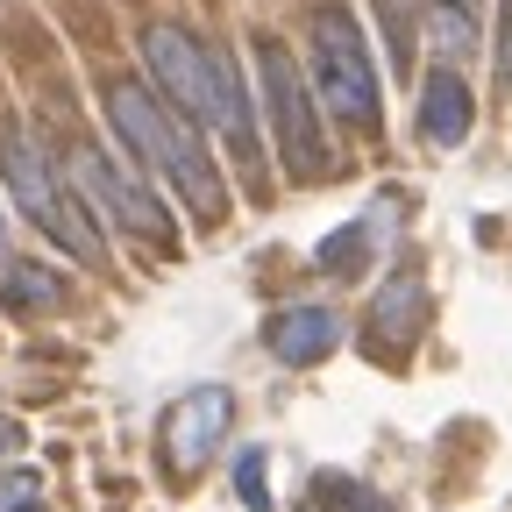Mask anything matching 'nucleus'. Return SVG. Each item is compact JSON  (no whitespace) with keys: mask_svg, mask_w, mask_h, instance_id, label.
Here are the masks:
<instances>
[{"mask_svg":"<svg viewBox=\"0 0 512 512\" xmlns=\"http://www.w3.org/2000/svg\"><path fill=\"white\" fill-rule=\"evenodd\" d=\"M107 128H114V143H121L128 157H143V164H150L157 178H171L207 221H221V178H214L200 136H192V121H185L171 100H157V93L136 86V79H114V86H107Z\"/></svg>","mask_w":512,"mask_h":512,"instance_id":"f257e3e1","label":"nucleus"},{"mask_svg":"<svg viewBox=\"0 0 512 512\" xmlns=\"http://www.w3.org/2000/svg\"><path fill=\"white\" fill-rule=\"evenodd\" d=\"M0 171H8L15 207H22L50 242H64V256H79V264H93V271L107 264V242H100V228L86 221L79 192L57 185V164L43 157V143L29 136L22 121H0Z\"/></svg>","mask_w":512,"mask_h":512,"instance_id":"f03ea898","label":"nucleus"},{"mask_svg":"<svg viewBox=\"0 0 512 512\" xmlns=\"http://www.w3.org/2000/svg\"><path fill=\"white\" fill-rule=\"evenodd\" d=\"M306 43H313V86H320V100L335 107V121L377 128V72H370L356 15L342 8V0H320L313 22H306Z\"/></svg>","mask_w":512,"mask_h":512,"instance_id":"7ed1b4c3","label":"nucleus"},{"mask_svg":"<svg viewBox=\"0 0 512 512\" xmlns=\"http://www.w3.org/2000/svg\"><path fill=\"white\" fill-rule=\"evenodd\" d=\"M256 79H264V114H271V136H278L292 185L328 178V136H320V114H313V93H306V72L292 64V50L256 36Z\"/></svg>","mask_w":512,"mask_h":512,"instance_id":"20e7f679","label":"nucleus"},{"mask_svg":"<svg viewBox=\"0 0 512 512\" xmlns=\"http://www.w3.org/2000/svg\"><path fill=\"white\" fill-rule=\"evenodd\" d=\"M143 64L157 93L185 114V121H207L214 128V107H221V86H214V43H200L178 22H150L143 29Z\"/></svg>","mask_w":512,"mask_h":512,"instance_id":"39448f33","label":"nucleus"},{"mask_svg":"<svg viewBox=\"0 0 512 512\" xmlns=\"http://www.w3.org/2000/svg\"><path fill=\"white\" fill-rule=\"evenodd\" d=\"M72 178H79V192L93 207H107V221H121V228H136V235H150V242H171V221H164V207H157V192L143 185V171L128 164V150L114 157V150H100V143H72Z\"/></svg>","mask_w":512,"mask_h":512,"instance_id":"423d86ee","label":"nucleus"},{"mask_svg":"<svg viewBox=\"0 0 512 512\" xmlns=\"http://www.w3.org/2000/svg\"><path fill=\"white\" fill-rule=\"evenodd\" d=\"M228 420H235L228 384H200V392L178 399V413L164 420V456H171L178 470H200V463L214 456V441L228 434Z\"/></svg>","mask_w":512,"mask_h":512,"instance_id":"0eeeda50","label":"nucleus"},{"mask_svg":"<svg viewBox=\"0 0 512 512\" xmlns=\"http://www.w3.org/2000/svg\"><path fill=\"white\" fill-rule=\"evenodd\" d=\"M264 342H271L278 363L306 370V363H320V356L342 349V313L335 306H285V313H271V335Z\"/></svg>","mask_w":512,"mask_h":512,"instance_id":"6e6552de","label":"nucleus"},{"mask_svg":"<svg viewBox=\"0 0 512 512\" xmlns=\"http://www.w3.org/2000/svg\"><path fill=\"white\" fill-rule=\"evenodd\" d=\"M470 121H477V107H470V86H463V72H427V86H420V136L427 143H441V150H456L463 136H470Z\"/></svg>","mask_w":512,"mask_h":512,"instance_id":"1a4fd4ad","label":"nucleus"},{"mask_svg":"<svg viewBox=\"0 0 512 512\" xmlns=\"http://www.w3.org/2000/svg\"><path fill=\"white\" fill-rule=\"evenodd\" d=\"M313 491H320V512H392V498H377L370 484H356L342 470H320Z\"/></svg>","mask_w":512,"mask_h":512,"instance_id":"9d476101","label":"nucleus"},{"mask_svg":"<svg viewBox=\"0 0 512 512\" xmlns=\"http://www.w3.org/2000/svg\"><path fill=\"white\" fill-rule=\"evenodd\" d=\"M0 292H8L15 306H50L64 292V278L43 271V264H15V256H8V264H0Z\"/></svg>","mask_w":512,"mask_h":512,"instance_id":"9b49d317","label":"nucleus"},{"mask_svg":"<svg viewBox=\"0 0 512 512\" xmlns=\"http://www.w3.org/2000/svg\"><path fill=\"white\" fill-rule=\"evenodd\" d=\"M377 15H384V29H392V57H399V72L413 64V15H406V0H377Z\"/></svg>","mask_w":512,"mask_h":512,"instance_id":"f8f14e48","label":"nucleus"},{"mask_svg":"<svg viewBox=\"0 0 512 512\" xmlns=\"http://www.w3.org/2000/svg\"><path fill=\"white\" fill-rule=\"evenodd\" d=\"M235 484H242V505H249V512H264V505H271V491H264V448H242Z\"/></svg>","mask_w":512,"mask_h":512,"instance_id":"ddd939ff","label":"nucleus"},{"mask_svg":"<svg viewBox=\"0 0 512 512\" xmlns=\"http://www.w3.org/2000/svg\"><path fill=\"white\" fill-rule=\"evenodd\" d=\"M434 36H441V50H470V43H477V15H463V8H434Z\"/></svg>","mask_w":512,"mask_h":512,"instance_id":"4468645a","label":"nucleus"},{"mask_svg":"<svg viewBox=\"0 0 512 512\" xmlns=\"http://www.w3.org/2000/svg\"><path fill=\"white\" fill-rule=\"evenodd\" d=\"M363 242H370V228L356 221V228H342V235H328L320 242V264H363Z\"/></svg>","mask_w":512,"mask_h":512,"instance_id":"2eb2a0df","label":"nucleus"},{"mask_svg":"<svg viewBox=\"0 0 512 512\" xmlns=\"http://www.w3.org/2000/svg\"><path fill=\"white\" fill-rule=\"evenodd\" d=\"M36 470H15V477H0V512H29L36 505Z\"/></svg>","mask_w":512,"mask_h":512,"instance_id":"dca6fc26","label":"nucleus"},{"mask_svg":"<svg viewBox=\"0 0 512 512\" xmlns=\"http://www.w3.org/2000/svg\"><path fill=\"white\" fill-rule=\"evenodd\" d=\"M15 448H22V427H15L8 413H0V456H15Z\"/></svg>","mask_w":512,"mask_h":512,"instance_id":"f3484780","label":"nucleus"},{"mask_svg":"<svg viewBox=\"0 0 512 512\" xmlns=\"http://www.w3.org/2000/svg\"><path fill=\"white\" fill-rule=\"evenodd\" d=\"M505 79H512V0H505Z\"/></svg>","mask_w":512,"mask_h":512,"instance_id":"a211bd4d","label":"nucleus"},{"mask_svg":"<svg viewBox=\"0 0 512 512\" xmlns=\"http://www.w3.org/2000/svg\"><path fill=\"white\" fill-rule=\"evenodd\" d=\"M434 8H463V15H477V0H434Z\"/></svg>","mask_w":512,"mask_h":512,"instance_id":"6ab92c4d","label":"nucleus"},{"mask_svg":"<svg viewBox=\"0 0 512 512\" xmlns=\"http://www.w3.org/2000/svg\"><path fill=\"white\" fill-rule=\"evenodd\" d=\"M0 264H8V256H0Z\"/></svg>","mask_w":512,"mask_h":512,"instance_id":"aec40b11","label":"nucleus"}]
</instances>
